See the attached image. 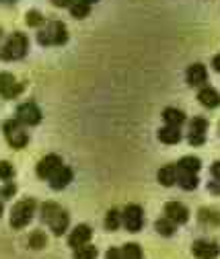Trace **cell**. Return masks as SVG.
<instances>
[{
  "instance_id": "obj_1",
  "label": "cell",
  "mask_w": 220,
  "mask_h": 259,
  "mask_svg": "<svg viewBox=\"0 0 220 259\" xmlns=\"http://www.w3.org/2000/svg\"><path fill=\"white\" fill-rule=\"evenodd\" d=\"M41 220L50 226L52 233H54L56 237L64 235L66 229H68V222H70L66 210L60 208L56 202H46V204H41Z\"/></svg>"
},
{
  "instance_id": "obj_2",
  "label": "cell",
  "mask_w": 220,
  "mask_h": 259,
  "mask_svg": "<svg viewBox=\"0 0 220 259\" xmlns=\"http://www.w3.org/2000/svg\"><path fill=\"white\" fill-rule=\"evenodd\" d=\"M37 41L41 46H64L68 41V29L62 21H46L37 31Z\"/></svg>"
},
{
  "instance_id": "obj_3",
  "label": "cell",
  "mask_w": 220,
  "mask_h": 259,
  "mask_svg": "<svg viewBox=\"0 0 220 259\" xmlns=\"http://www.w3.org/2000/svg\"><path fill=\"white\" fill-rule=\"evenodd\" d=\"M29 52V39L25 33L17 31V33H11L7 39H5V46H3V60H21L25 58Z\"/></svg>"
},
{
  "instance_id": "obj_4",
  "label": "cell",
  "mask_w": 220,
  "mask_h": 259,
  "mask_svg": "<svg viewBox=\"0 0 220 259\" xmlns=\"http://www.w3.org/2000/svg\"><path fill=\"white\" fill-rule=\"evenodd\" d=\"M35 210H37V202L35 200H31V198L21 200L11 210V226L13 229H23V226H27L31 222V218H33Z\"/></svg>"
},
{
  "instance_id": "obj_5",
  "label": "cell",
  "mask_w": 220,
  "mask_h": 259,
  "mask_svg": "<svg viewBox=\"0 0 220 259\" xmlns=\"http://www.w3.org/2000/svg\"><path fill=\"white\" fill-rule=\"evenodd\" d=\"M3 132H5V136H7V142L13 146V148H25L27 146V142H29V136H27V132L23 130V123L19 121V119H9V121H5L3 123Z\"/></svg>"
},
{
  "instance_id": "obj_6",
  "label": "cell",
  "mask_w": 220,
  "mask_h": 259,
  "mask_svg": "<svg viewBox=\"0 0 220 259\" xmlns=\"http://www.w3.org/2000/svg\"><path fill=\"white\" fill-rule=\"evenodd\" d=\"M121 220H123V226L128 229L130 233H138L142 229V208L136 206V204H130L123 208V214H121Z\"/></svg>"
},
{
  "instance_id": "obj_7",
  "label": "cell",
  "mask_w": 220,
  "mask_h": 259,
  "mask_svg": "<svg viewBox=\"0 0 220 259\" xmlns=\"http://www.w3.org/2000/svg\"><path fill=\"white\" fill-rule=\"evenodd\" d=\"M23 91H25V84L17 82L11 72H0V95H3L5 99H15Z\"/></svg>"
},
{
  "instance_id": "obj_8",
  "label": "cell",
  "mask_w": 220,
  "mask_h": 259,
  "mask_svg": "<svg viewBox=\"0 0 220 259\" xmlns=\"http://www.w3.org/2000/svg\"><path fill=\"white\" fill-rule=\"evenodd\" d=\"M41 111H39V107L35 105V103H21L19 107H17V119L23 123V125H37L39 121H41Z\"/></svg>"
},
{
  "instance_id": "obj_9",
  "label": "cell",
  "mask_w": 220,
  "mask_h": 259,
  "mask_svg": "<svg viewBox=\"0 0 220 259\" xmlns=\"http://www.w3.org/2000/svg\"><path fill=\"white\" fill-rule=\"evenodd\" d=\"M206 130H208V119L204 117H194L190 121V132H187V140L192 146H202L206 142Z\"/></svg>"
},
{
  "instance_id": "obj_10",
  "label": "cell",
  "mask_w": 220,
  "mask_h": 259,
  "mask_svg": "<svg viewBox=\"0 0 220 259\" xmlns=\"http://www.w3.org/2000/svg\"><path fill=\"white\" fill-rule=\"evenodd\" d=\"M62 167V158L58 154H46L39 163H37V177L39 179H50L58 169Z\"/></svg>"
},
{
  "instance_id": "obj_11",
  "label": "cell",
  "mask_w": 220,
  "mask_h": 259,
  "mask_svg": "<svg viewBox=\"0 0 220 259\" xmlns=\"http://www.w3.org/2000/svg\"><path fill=\"white\" fill-rule=\"evenodd\" d=\"M185 78H187V84L190 87H202L208 80V70H206L204 64H192L185 72Z\"/></svg>"
},
{
  "instance_id": "obj_12",
  "label": "cell",
  "mask_w": 220,
  "mask_h": 259,
  "mask_svg": "<svg viewBox=\"0 0 220 259\" xmlns=\"http://www.w3.org/2000/svg\"><path fill=\"white\" fill-rule=\"evenodd\" d=\"M194 255L198 259H216L220 255V247L216 243H206V241H196L194 243Z\"/></svg>"
},
{
  "instance_id": "obj_13",
  "label": "cell",
  "mask_w": 220,
  "mask_h": 259,
  "mask_svg": "<svg viewBox=\"0 0 220 259\" xmlns=\"http://www.w3.org/2000/svg\"><path fill=\"white\" fill-rule=\"evenodd\" d=\"M91 237H93V229L89 224H78L76 229L72 231V235H70V239H68V243H70V247H80V245H86L89 241H91Z\"/></svg>"
},
{
  "instance_id": "obj_14",
  "label": "cell",
  "mask_w": 220,
  "mask_h": 259,
  "mask_svg": "<svg viewBox=\"0 0 220 259\" xmlns=\"http://www.w3.org/2000/svg\"><path fill=\"white\" fill-rule=\"evenodd\" d=\"M165 214L175 224H183V222H187V218H190V212H187V208L183 204H179V202H169L165 206Z\"/></svg>"
},
{
  "instance_id": "obj_15",
  "label": "cell",
  "mask_w": 220,
  "mask_h": 259,
  "mask_svg": "<svg viewBox=\"0 0 220 259\" xmlns=\"http://www.w3.org/2000/svg\"><path fill=\"white\" fill-rule=\"evenodd\" d=\"M70 181H72V169H68V167L62 165V167L50 177V187H52V189H64Z\"/></svg>"
},
{
  "instance_id": "obj_16",
  "label": "cell",
  "mask_w": 220,
  "mask_h": 259,
  "mask_svg": "<svg viewBox=\"0 0 220 259\" xmlns=\"http://www.w3.org/2000/svg\"><path fill=\"white\" fill-rule=\"evenodd\" d=\"M198 99H200V103H202L204 107L214 109V107L220 105V93H218L216 89H212V87H204V89L200 91V95H198Z\"/></svg>"
},
{
  "instance_id": "obj_17",
  "label": "cell",
  "mask_w": 220,
  "mask_h": 259,
  "mask_svg": "<svg viewBox=\"0 0 220 259\" xmlns=\"http://www.w3.org/2000/svg\"><path fill=\"white\" fill-rule=\"evenodd\" d=\"M200 169H202V163H200V158H196V156H183L177 163V171L179 173H198Z\"/></svg>"
},
{
  "instance_id": "obj_18",
  "label": "cell",
  "mask_w": 220,
  "mask_h": 259,
  "mask_svg": "<svg viewBox=\"0 0 220 259\" xmlns=\"http://www.w3.org/2000/svg\"><path fill=\"white\" fill-rule=\"evenodd\" d=\"M159 140L163 144H177L181 140V132L173 125H165V127L159 130Z\"/></svg>"
},
{
  "instance_id": "obj_19",
  "label": "cell",
  "mask_w": 220,
  "mask_h": 259,
  "mask_svg": "<svg viewBox=\"0 0 220 259\" xmlns=\"http://www.w3.org/2000/svg\"><path fill=\"white\" fill-rule=\"evenodd\" d=\"M156 179H159V183L165 185V187L175 185V183H177V167L167 165V167L159 169V175H156Z\"/></svg>"
},
{
  "instance_id": "obj_20",
  "label": "cell",
  "mask_w": 220,
  "mask_h": 259,
  "mask_svg": "<svg viewBox=\"0 0 220 259\" xmlns=\"http://www.w3.org/2000/svg\"><path fill=\"white\" fill-rule=\"evenodd\" d=\"M163 119L167 125H173V127H179L183 121H185V113L181 109H175V107H167L163 111Z\"/></svg>"
},
{
  "instance_id": "obj_21",
  "label": "cell",
  "mask_w": 220,
  "mask_h": 259,
  "mask_svg": "<svg viewBox=\"0 0 220 259\" xmlns=\"http://www.w3.org/2000/svg\"><path fill=\"white\" fill-rule=\"evenodd\" d=\"M154 229H156V233L163 235V237H173L175 235V222L171 218H159L154 222Z\"/></svg>"
},
{
  "instance_id": "obj_22",
  "label": "cell",
  "mask_w": 220,
  "mask_h": 259,
  "mask_svg": "<svg viewBox=\"0 0 220 259\" xmlns=\"http://www.w3.org/2000/svg\"><path fill=\"white\" fill-rule=\"evenodd\" d=\"M177 183L181 185V189H185V191H192V189H196L198 187V177H196V173H179L177 175Z\"/></svg>"
},
{
  "instance_id": "obj_23",
  "label": "cell",
  "mask_w": 220,
  "mask_h": 259,
  "mask_svg": "<svg viewBox=\"0 0 220 259\" xmlns=\"http://www.w3.org/2000/svg\"><path fill=\"white\" fill-rule=\"evenodd\" d=\"M89 13H91V5L86 0H76V3L70 7V15L74 19H84V17H89Z\"/></svg>"
},
{
  "instance_id": "obj_24",
  "label": "cell",
  "mask_w": 220,
  "mask_h": 259,
  "mask_svg": "<svg viewBox=\"0 0 220 259\" xmlns=\"http://www.w3.org/2000/svg\"><path fill=\"white\" fill-rule=\"evenodd\" d=\"M119 224H121V214H119V210H109L107 214H105V229L107 231H117L119 229Z\"/></svg>"
},
{
  "instance_id": "obj_25",
  "label": "cell",
  "mask_w": 220,
  "mask_h": 259,
  "mask_svg": "<svg viewBox=\"0 0 220 259\" xmlns=\"http://www.w3.org/2000/svg\"><path fill=\"white\" fill-rule=\"evenodd\" d=\"M95 257H97V249L89 243L74 249V259H95Z\"/></svg>"
},
{
  "instance_id": "obj_26",
  "label": "cell",
  "mask_w": 220,
  "mask_h": 259,
  "mask_svg": "<svg viewBox=\"0 0 220 259\" xmlns=\"http://www.w3.org/2000/svg\"><path fill=\"white\" fill-rule=\"evenodd\" d=\"M29 247L31 249H43L46 247V233L43 231H33V233H31Z\"/></svg>"
},
{
  "instance_id": "obj_27",
  "label": "cell",
  "mask_w": 220,
  "mask_h": 259,
  "mask_svg": "<svg viewBox=\"0 0 220 259\" xmlns=\"http://www.w3.org/2000/svg\"><path fill=\"white\" fill-rule=\"evenodd\" d=\"M121 253H123V259H142V249L136 243H128L121 249Z\"/></svg>"
},
{
  "instance_id": "obj_28",
  "label": "cell",
  "mask_w": 220,
  "mask_h": 259,
  "mask_svg": "<svg viewBox=\"0 0 220 259\" xmlns=\"http://www.w3.org/2000/svg\"><path fill=\"white\" fill-rule=\"evenodd\" d=\"M43 17H41V13L39 11H29L27 13V25L29 27H35V29H39V27H43Z\"/></svg>"
},
{
  "instance_id": "obj_29",
  "label": "cell",
  "mask_w": 220,
  "mask_h": 259,
  "mask_svg": "<svg viewBox=\"0 0 220 259\" xmlns=\"http://www.w3.org/2000/svg\"><path fill=\"white\" fill-rule=\"evenodd\" d=\"M15 177V169L11 163H7V160H0V179H3L5 183L11 181Z\"/></svg>"
},
{
  "instance_id": "obj_30",
  "label": "cell",
  "mask_w": 220,
  "mask_h": 259,
  "mask_svg": "<svg viewBox=\"0 0 220 259\" xmlns=\"http://www.w3.org/2000/svg\"><path fill=\"white\" fill-rule=\"evenodd\" d=\"M17 193V185L13 181H7L3 187H0V200H11Z\"/></svg>"
},
{
  "instance_id": "obj_31",
  "label": "cell",
  "mask_w": 220,
  "mask_h": 259,
  "mask_svg": "<svg viewBox=\"0 0 220 259\" xmlns=\"http://www.w3.org/2000/svg\"><path fill=\"white\" fill-rule=\"evenodd\" d=\"M107 259H123V253H121V249H109L107 251Z\"/></svg>"
},
{
  "instance_id": "obj_32",
  "label": "cell",
  "mask_w": 220,
  "mask_h": 259,
  "mask_svg": "<svg viewBox=\"0 0 220 259\" xmlns=\"http://www.w3.org/2000/svg\"><path fill=\"white\" fill-rule=\"evenodd\" d=\"M52 3H54L56 7H72L76 0H52Z\"/></svg>"
},
{
  "instance_id": "obj_33",
  "label": "cell",
  "mask_w": 220,
  "mask_h": 259,
  "mask_svg": "<svg viewBox=\"0 0 220 259\" xmlns=\"http://www.w3.org/2000/svg\"><path fill=\"white\" fill-rule=\"evenodd\" d=\"M210 171H212L214 179H220V160H218V163H214V165H212V169H210Z\"/></svg>"
},
{
  "instance_id": "obj_34",
  "label": "cell",
  "mask_w": 220,
  "mask_h": 259,
  "mask_svg": "<svg viewBox=\"0 0 220 259\" xmlns=\"http://www.w3.org/2000/svg\"><path fill=\"white\" fill-rule=\"evenodd\" d=\"M210 191H214V193H220V179H214V181L210 183Z\"/></svg>"
},
{
  "instance_id": "obj_35",
  "label": "cell",
  "mask_w": 220,
  "mask_h": 259,
  "mask_svg": "<svg viewBox=\"0 0 220 259\" xmlns=\"http://www.w3.org/2000/svg\"><path fill=\"white\" fill-rule=\"evenodd\" d=\"M212 64H214V70H216V72H220V54H218V56H214Z\"/></svg>"
},
{
  "instance_id": "obj_36",
  "label": "cell",
  "mask_w": 220,
  "mask_h": 259,
  "mask_svg": "<svg viewBox=\"0 0 220 259\" xmlns=\"http://www.w3.org/2000/svg\"><path fill=\"white\" fill-rule=\"evenodd\" d=\"M3 46H5V35H3V29H0V56H3Z\"/></svg>"
},
{
  "instance_id": "obj_37",
  "label": "cell",
  "mask_w": 220,
  "mask_h": 259,
  "mask_svg": "<svg viewBox=\"0 0 220 259\" xmlns=\"http://www.w3.org/2000/svg\"><path fill=\"white\" fill-rule=\"evenodd\" d=\"M0 3H9L11 5V3H17V0H0Z\"/></svg>"
},
{
  "instance_id": "obj_38",
  "label": "cell",
  "mask_w": 220,
  "mask_h": 259,
  "mask_svg": "<svg viewBox=\"0 0 220 259\" xmlns=\"http://www.w3.org/2000/svg\"><path fill=\"white\" fill-rule=\"evenodd\" d=\"M3 212H5V208H3V204H0V216H3Z\"/></svg>"
},
{
  "instance_id": "obj_39",
  "label": "cell",
  "mask_w": 220,
  "mask_h": 259,
  "mask_svg": "<svg viewBox=\"0 0 220 259\" xmlns=\"http://www.w3.org/2000/svg\"><path fill=\"white\" fill-rule=\"evenodd\" d=\"M86 3H89V5H93V3H97V0H86Z\"/></svg>"
}]
</instances>
